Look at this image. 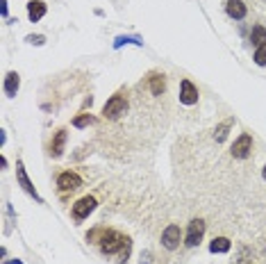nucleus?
Segmentation results:
<instances>
[{"label":"nucleus","instance_id":"4be33fe9","mask_svg":"<svg viewBox=\"0 0 266 264\" xmlns=\"http://www.w3.org/2000/svg\"><path fill=\"white\" fill-rule=\"evenodd\" d=\"M262 175H264V180H266V164H264V169H262Z\"/></svg>","mask_w":266,"mask_h":264},{"label":"nucleus","instance_id":"f3484780","mask_svg":"<svg viewBox=\"0 0 266 264\" xmlns=\"http://www.w3.org/2000/svg\"><path fill=\"white\" fill-rule=\"evenodd\" d=\"M250 43H253L255 48L264 46V43H266V28L255 25V28H253V32H250Z\"/></svg>","mask_w":266,"mask_h":264},{"label":"nucleus","instance_id":"dca6fc26","mask_svg":"<svg viewBox=\"0 0 266 264\" xmlns=\"http://www.w3.org/2000/svg\"><path fill=\"white\" fill-rule=\"evenodd\" d=\"M230 248H232V242L228 237H214L212 239V244H210L212 253H228Z\"/></svg>","mask_w":266,"mask_h":264},{"label":"nucleus","instance_id":"9d476101","mask_svg":"<svg viewBox=\"0 0 266 264\" xmlns=\"http://www.w3.org/2000/svg\"><path fill=\"white\" fill-rule=\"evenodd\" d=\"M225 12H228V16L234 18V21H244L246 14H248V7L244 5V0H228V3H225Z\"/></svg>","mask_w":266,"mask_h":264},{"label":"nucleus","instance_id":"1a4fd4ad","mask_svg":"<svg viewBox=\"0 0 266 264\" xmlns=\"http://www.w3.org/2000/svg\"><path fill=\"white\" fill-rule=\"evenodd\" d=\"M16 178H18V184H21V187L25 189V192L30 194V196H35V198L39 200V203H43V198L37 194L35 184H32V182H30V178H27V173H25V166H23V162H21V160H18V162H16Z\"/></svg>","mask_w":266,"mask_h":264},{"label":"nucleus","instance_id":"4468645a","mask_svg":"<svg viewBox=\"0 0 266 264\" xmlns=\"http://www.w3.org/2000/svg\"><path fill=\"white\" fill-rule=\"evenodd\" d=\"M18 87H21V75H18L16 71H9L7 75H5V94H7V96H16Z\"/></svg>","mask_w":266,"mask_h":264},{"label":"nucleus","instance_id":"7ed1b4c3","mask_svg":"<svg viewBox=\"0 0 266 264\" xmlns=\"http://www.w3.org/2000/svg\"><path fill=\"white\" fill-rule=\"evenodd\" d=\"M250 150H253V137L248 135V132H244V135L239 137V139L232 144V157L234 160H246L250 155Z\"/></svg>","mask_w":266,"mask_h":264},{"label":"nucleus","instance_id":"f03ea898","mask_svg":"<svg viewBox=\"0 0 266 264\" xmlns=\"http://www.w3.org/2000/svg\"><path fill=\"white\" fill-rule=\"evenodd\" d=\"M128 107H130L128 96H123V94H114L112 98L105 102V107H103V116H105V119H109V121H116V119H121V116H123L125 112H128Z\"/></svg>","mask_w":266,"mask_h":264},{"label":"nucleus","instance_id":"423d86ee","mask_svg":"<svg viewBox=\"0 0 266 264\" xmlns=\"http://www.w3.org/2000/svg\"><path fill=\"white\" fill-rule=\"evenodd\" d=\"M202 234H205V221H202V219H193V221L189 223V228H187L185 244L187 246H198Z\"/></svg>","mask_w":266,"mask_h":264},{"label":"nucleus","instance_id":"f257e3e1","mask_svg":"<svg viewBox=\"0 0 266 264\" xmlns=\"http://www.w3.org/2000/svg\"><path fill=\"white\" fill-rule=\"evenodd\" d=\"M86 242L98 244L103 255H116L119 262H125L130 257V248H132V242L130 237L121 234L119 230H112V228H94L89 234H86Z\"/></svg>","mask_w":266,"mask_h":264},{"label":"nucleus","instance_id":"ddd939ff","mask_svg":"<svg viewBox=\"0 0 266 264\" xmlns=\"http://www.w3.org/2000/svg\"><path fill=\"white\" fill-rule=\"evenodd\" d=\"M46 3L43 0H30L27 3V16H30V21L32 23H37V21H41L43 16H46Z\"/></svg>","mask_w":266,"mask_h":264},{"label":"nucleus","instance_id":"f8f14e48","mask_svg":"<svg viewBox=\"0 0 266 264\" xmlns=\"http://www.w3.org/2000/svg\"><path fill=\"white\" fill-rule=\"evenodd\" d=\"M64 146H66V130L60 128L55 132V137H52V144H50V155L52 157H62L64 155Z\"/></svg>","mask_w":266,"mask_h":264},{"label":"nucleus","instance_id":"6e6552de","mask_svg":"<svg viewBox=\"0 0 266 264\" xmlns=\"http://www.w3.org/2000/svg\"><path fill=\"white\" fill-rule=\"evenodd\" d=\"M198 96H200V94H198L196 85L185 77V80L180 82V102H182V105H196Z\"/></svg>","mask_w":266,"mask_h":264},{"label":"nucleus","instance_id":"9b49d317","mask_svg":"<svg viewBox=\"0 0 266 264\" xmlns=\"http://www.w3.org/2000/svg\"><path fill=\"white\" fill-rule=\"evenodd\" d=\"M148 87H151L153 96H162L166 91V75L164 73H151L148 75Z\"/></svg>","mask_w":266,"mask_h":264},{"label":"nucleus","instance_id":"2eb2a0df","mask_svg":"<svg viewBox=\"0 0 266 264\" xmlns=\"http://www.w3.org/2000/svg\"><path fill=\"white\" fill-rule=\"evenodd\" d=\"M232 125H234V119H225L221 125H216V130H214V139H216V144H223Z\"/></svg>","mask_w":266,"mask_h":264},{"label":"nucleus","instance_id":"6ab92c4d","mask_svg":"<svg viewBox=\"0 0 266 264\" xmlns=\"http://www.w3.org/2000/svg\"><path fill=\"white\" fill-rule=\"evenodd\" d=\"M255 62H257L259 66H266V43L255 50Z\"/></svg>","mask_w":266,"mask_h":264},{"label":"nucleus","instance_id":"0eeeda50","mask_svg":"<svg viewBox=\"0 0 266 264\" xmlns=\"http://www.w3.org/2000/svg\"><path fill=\"white\" fill-rule=\"evenodd\" d=\"M180 239H182V230H180V226L171 223V226H168L166 230L162 232V246L166 248V251H175V248L180 246Z\"/></svg>","mask_w":266,"mask_h":264},{"label":"nucleus","instance_id":"412c9836","mask_svg":"<svg viewBox=\"0 0 266 264\" xmlns=\"http://www.w3.org/2000/svg\"><path fill=\"white\" fill-rule=\"evenodd\" d=\"M0 166H3V169H7V160H5V155H0Z\"/></svg>","mask_w":266,"mask_h":264},{"label":"nucleus","instance_id":"20e7f679","mask_svg":"<svg viewBox=\"0 0 266 264\" xmlns=\"http://www.w3.org/2000/svg\"><path fill=\"white\" fill-rule=\"evenodd\" d=\"M57 187H60L62 194L75 192V189L82 187V178L75 173V171H64V173H60V178H57Z\"/></svg>","mask_w":266,"mask_h":264},{"label":"nucleus","instance_id":"aec40b11","mask_svg":"<svg viewBox=\"0 0 266 264\" xmlns=\"http://www.w3.org/2000/svg\"><path fill=\"white\" fill-rule=\"evenodd\" d=\"M27 41L35 43V46H43V43H46V37H43V34H30V37H27Z\"/></svg>","mask_w":266,"mask_h":264},{"label":"nucleus","instance_id":"a211bd4d","mask_svg":"<svg viewBox=\"0 0 266 264\" xmlns=\"http://www.w3.org/2000/svg\"><path fill=\"white\" fill-rule=\"evenodd\" d=\"M94 123H96V116L94 114H84V112H82V114H77L75 119H73L75 128H89V125H94Z\"/></svg>","mask_w":266,"mask_h":264},{"label":"nucleus","instance_id":"39448f33","mask_svg":"<svg viewBox=\"0 0 266 264\" xmlns=\"http://www.w3.org/2000/svg\"><path fill=\"white\" fill-rule=\"evenodd\" d=\"M96 205H98V203H96L94 196H84V198L75 200L73 207H71V212H73V217L77 219V221H82V219H86L91 212H94Z\"/></svg>","mask_w":266,"mask_h":264}]
</instances>
